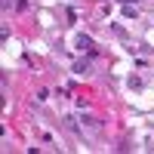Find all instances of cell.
Listing matches in <instances>:
<instances>
[{
  "mask_svg": "<svg viewBox=\"0 0 154 154\" xmlns=\"http://www.w3.org/2000/svg\"><path fill=\"white\" fill-rule=\"evenodd\" d=\"M123 19H136V6L126 3V6H123Z\"/></svg>",
  "mask_w": 154,
  "mask_h": 154,
  "instance_id": "3",
  "label": "cell"
},
{
  "mask_svg": "<svg viewBox=\"0 0 154 154\" xmlns=\"http://www.w3.org/2000/svg\"><path fill=\"white\" fill-rule=\"evenodd\" d=\"M123 3H139V0H123Z\"/></svg>",
  "mask_w": 154,
  "mask_h": 154,
  "instance_id": "4",
  "label": "cell"
},
{
  "mask_svg": "<svg viewBox=\"0 0 154 154\" xmlns=\"http://www.w3.org/2000/svg\"><path fill=\"white\" fill-rule=\"evenodd\" d=\"M77 49H80V53H89V49H93V37H89V34H77Z\"/></svg>",
  "mask_w": 154,
  "mask_h": 154,
  "instance_id": "1",
  "label": "cell"
},
{
  "mask_svg": "<svg viewBox=\"0 0 154 154\" xmlns=\"http://www.w3.org/2000/svg\"><path fill=\"white\" fill-rule=\"evenodd\" d=\"M74 74H89V62L83 59V62H74V68H71Z\"/></svg>",
  "mask_w": 154,
  "mask_h": 154,
  "instance_id": "2",
  "label": "cell"
}]
</instances>
